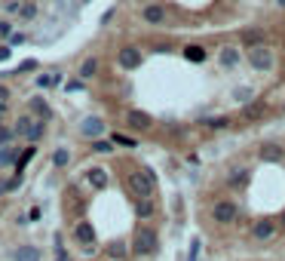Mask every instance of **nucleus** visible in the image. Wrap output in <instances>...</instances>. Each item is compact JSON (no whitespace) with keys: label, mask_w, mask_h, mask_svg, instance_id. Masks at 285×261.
<instances>
[{"label":"nucleus","mask_w":285,"mask_h":261,"mask_svg":"<svg viewBox=\"0 0 285 261\" xmlns=\"http://www.w3.org/2000/svg\"><path fill=\"white\" fill-rule=\"evenodd\" d=\"M126 184H129V191H132L138 200H150V197H153V184H156V178H153L150 169H135V172H129Z\"/></svg>","instance_id":"1"},{"label":"nucleus","mask_w":285,"mask_h":261,"mask_svg":"<svg viewBox=\"0 0 285 261\" xmlns=\"http://www.w3.org/2000/svg\"><path fill=\"white\" fill-rule=\"evenodd\" d=\"M273 49L270 46H264V43H258V46H249V65L255 68V71H270L273 68Z\"/></svg>","instance_id":"2"},{"label":"nucleus","mask_w":285,"mask_h":261,"mask_svg":"<svg viewBox=\"0 0 285 261\" xmlns=\"http://www.w3.org/2000/svg\"><path fill=\"white\" fill-rule=\"evenodd\" d=\"M132 252L135 255H153L156 252V234L147 231V228H141L135 234V240H132Z\"/></svg>","instance_id":"3"},{"label":"nucleus","mask_w":285,"mask_h":261,"mask_svg":"<svg viewBox=\"0 0 285 261\" xmlns=\"http://www.w3.org/2000/svg\"><path fill=\"white\" fill-rule=\"evenodd\" d=\"M252 237L261 240V243L273 240V237H276V221H273V218H258L255 225H252Z\"/></svg>","instance_id":"4"},{"label":"nucleus","mask_w":285,"mask_h":261,"mask_svg":"<svg viewBox=\"0 0 285 261\" xmlns=\"http://www.w3.org/2000/svg\"><path fill=\"white\" fill-rule=\"evenodd\" d=\"M117 62H120V68L135 71L141 65V49L138 46H123V49H120V56H117Z\"/></svg>","instance_id":"5"},{"label":"nucleus","mask_w":285,"mask_h":261,"mask_svg":"<svg viewBox=\"0 0 285 261\" xmlns=\"http://www.w3.org/2000/svg\"><path fill=\"white\" fill-rule=\"evenodd\" d=\"M215 221L218 225H230V221H236V203H230V200H221V203H215Z\"/></svg>","instance_id":"6"},{"label":"nucleus","mask_w":285,"mask_h":261,"mask_svg":"<svg viewBox=\"0 0 285 261\" xmlns=\"http://www.w3.org/2000/svg\"><path fill=\"white\" fill-rule=\"evenodd\" d=\"M126 123H129L132 129L144 132V129H150V126H153V117H150V114H144V111H129V114H126Z\"/></svg>","instance_id":"7"},{"label":"nucleus","mask_w":285,"mask_h":261,"mask_svg":"<svg viewBox=\"0 0 285 261\" xmlns=\"http://www.w3.org/2000/svg\"><path fill=\"white\" fill-rule=\"evenodd\" d=\"M141 19H144L147 25H162V22H166V10H162L159 4H147V7L141 10Z\"/></svg>","instance_id":"8"},{"label":"nucleus","mask_w":285,"mask_h":261,"mask_svg":"<svg viewBox=\"0 0 285 261\" xmlns=\"http://www.w3.org/2000/svg\"><path fill=\"white\" fill-rule=\"evenodd\" d=\"M258 157H261L264 163H279V160L285 157V147H282V144H261Z\"/></svg>","instance_id":"9"},{"label":"nucleus","mask_w":285,"mask_h":261,"mask_svg":"<svg viewBox=\"0 0 285 261\" xmlns=\"http://www.w3.org/2000/svg\"><path fill=\"white\" fill-rule=\"evenodd\" d=\"M74 237L83 243V246H92V243H95V228L89 225V221H80V225L74 228Z\"/></svg>","instance_id":"10"},{"label":"nucleus","mask_w":285,"mask_h":261,"mask_svg":"<svg viewBox=\"0 0 285 261\" xmlns=\"http://www.w3.org/2000/svg\"><path fill=\"white\" fill-rule=\"evenodd\" d=\"M80 132H83L86 138H98V135L104 132V123H101L98 117H86V120H83V126H80Z\"/></svg>","instance_id":"11"},{"label":"nucleus","mask_w":285,"mask_h":261,"mask_svg":"<svg viewBox=\"0 0 285 261\" xmlns=\"http://www.w3.org/2000/svg\"><path fill=\"white\" fill-rule=\"evenodd\" d=\"M184 59H187V62H196V65H199V62H206V59H209V53L202 49L199 43H190V46H184Z\"/></svg>","instance_id":"12"},{"label":"nucleus","mask_w":285,"mask_h":261,"mask_svg":"<svg viewBox=\"0 0 285 261\" xmlns=\"http://www.w3.org/2000/svg\"><path fill=\"white\" fill-rule=\"evenodd\" d=\"M16 261H40V249L37 246H19L16 249Z\"/></svg>","instance_id":"13"},{"label":"nucleus","mask_w":285,"mask_h":261,"mask_svg":"<svg viewBox=\"0 0 285 261\" xmlns=\"http://www.w3.org/2000/svg\"><path fill=\"white\" fill-rule=\"evenodd\" d=\"M89 184H92V188H107V172L104 169H89Z\"/></svg>","instance_id":"14"},{"label":"nucleus","mask_w":285,"mask_h":261,"mask_svg":"<svg viewBox=\"0 0 285 261\" xmlns=\"http://www.w3.org/2000/svg\"><path fill=\"white\" fill-rule=\"evenodd\" d=\"M95 74H98V59H86L83 65H80V77H83V80L95 77Z\"/></svg>","instance_id":"15"},{"label":"nucleus","mask_w":285,"mask_h":261,"mask_svg":"<svg viewBox=\"0 0 285 261\" xmlns=\"http://www.w3.org/2000/svg\"><path fill=\"white\" fill-rule=\"evenodd\" d=\"M236 62H239V53H236L233 46L221 49V65H224V68H236Z\"/></svg>","instance_id":"16"},{"label":"nucleus","mask_w":285,"mask_h":261,"mask_svg":"<svg viewBox=\"0 0 285 261\" xmlns=\"http://www.w3.org/2000/svg\"><path fill=\"white\" fill-rule=\"evenodd\" d=\"M31 108H34V111H37V114L43 117V120H49V105H46L43 98H31Z\"/></svg>","instance_id":"17"},{"label":"nucleus","mask_w":285,"mask_h":261,"mask_svg":"<svg viewBox=\"0 0 285 261\" xmlns=\"http://www.w3.org/2000/svg\"><path fill=\"white\" fill-rule=\"evenodd\" d=\"M242 40H246V46H258L264 40V31H246V34H242Z\"/></svg>","instance_id":"18"},{"label":"nucleus","mask_w":285,"mask_h":261,"mask_svg":"<svg viewBox=\"0 0 285 261\" xmlns=\"http://www.w3.org/2000/svg\"><path fill=\"white\" fill-rule=\"evenodd\" d=\"M31 126H34V120H31V117H19V123H16V135H25V138H28Z\"/></svg>","instance_id":"19"},{"label":"nucleus","mask_w":285,"mask_h":261,"mask_svg":"<svg viewBox=\"0 0 285 261\" xmlns=\"http://www.w3.org/2000/svg\"><path fill=\"white\" fill-rule=\"evenodd\" d=\"M246 178H249L246 169H236V172L230 175V188H242V184H246Z\"/></svg>","instance_id":"20"},{"label":"nucleus","mask_w":285,"mask_h":261,"mask_svg":"<svg viewBox=\"0 0 285 261\" xmlns=\"http://www.w3.org/2000/svg\"><path fill=\"white\" fill-rule=\"evenodd\" d=\"M40 138H43V120H34V126L28 132V141H40Z\"/></svg>","instance_id":"21"},{"label":"nucleus","mask_w":285,"mask_h":261,"mask_svg":"<svg viewBox=\"0 0 285 261\" xmlns=\"http://www.w3.org/2000/svg\"><path fill=\"white\" fill-rule=\"evenodd\" d=\"M113 144H123V147H135L138 141H135V138H129V135H123V132H113Z\"/></svg>","instance_id":"22"},{"label":"nucleus","mask_w":285,"mask_h":261,"mask_svg":"<svg viewBox=\"0 0 285 261\" xmlns=\"http://www.w3.org/2000/svg\"><path fill=\"white\" fill-rule=\"evenodd\" d=\"M68 160H71V154L65 151V147H59V151L52 154V163H55V166H68Z\"/></svg>","instance_id":"23"},{"label":"nucleus","mask_w":285,"mask_h":261,"mask_svg":"<svg viewBox=\"0 0 285 261\" xmlns=\"http://www.w3.org/2000/svg\"><path fill=\"white\" fill-rule=\"evenodd\" d=\"M138 215L141 218H150L153 215V203L150 200H138Z\"/></svg>","instance_id":"24"},{"label":"nucleus","mask_w":285,"mask_h":261,"mask_svg":"<svg viewBox=\"0 0 285 261\" xmlns=\"http://www.w3.org/2000/svg\"><path fill=\"white\" fill-rule=\"evenodd\" d=\"M31 157H34V147H25V154H22V157H19V163H16V169H19V172H22V169H25V166H28V160H31Z\"/></svg>","instance_id":"25"},{"label":"nucleus","mask_w":285,"mask_h":261,"mask_svg":"<svg viewBox=\"0 0 285 261\" xmlns=\"http://www.w3.org/2000/svg\"><path fill=\"white\" fill-rule=\"evenodd\" d=\"M233 95H236V101H249V98H252V89H246V86H239V89H236Z\"/></svg>","instance_id":"26"},{"label":"nucleus","mask_w":285,"mask_h":261,"mask_svg":"<svg viewBox=\"0 0 285 261\" xmlns=\"http://www.w3.org/2000/svg\"><path fill=\"white\" fill-rule=\"evenodd\" d=\"M37 83H40V86H52V83H59V77H49V74H40V77H37Z\"/></svg>","instance_id":"27"},{"label":"nucleus","mask_w":285,"mask_h":261,"mask_svg":"<svg viewBox=\"0 0 285 261\" xmlns=\"http://www.w3.org/2000/svg\"><path fill=\"white\" fill-rule=\"evenodd\" d=\"M261 114H264V105H255V108L249 105L246 108V117H261Z\"/></svg>","instance_id":"28"},{"label":"nucleus","mask_w":285,"mask_h":261,"mask_svg":"<svg viewBox=\"0 0 285 261\" xmlns=\"http://www.w3.org/2000/svg\"><path fill=\"white\" fill-rule=\"evenodd\" d=\"M230 120L227 117H212V120H206V126H215V129H221V126H227Z\"/></svg>","instance_id":"29"},{"label":"nucleus","mask_w":285,"mask_h":261,"mask_svg":"<svg viewBox=\"0 0 285 261\" xmlns=\"http://www.w3.org/2000/svg\"><path fill=\"white\" fill-rule=\"evenodd\" d=\"M10 138H13V132L0 126V147H7V144H10Z\"/></svg>","instance_id":"30"},{"label":"nucleus","mask_w":285,"mask_h":261,"mask_svg":"<svg viewBox=\"0 0 285 261\" xmlns=\"http://www.w3.org/2000/svg\"><path fill=\"white\" fill-rule=\"evenodd\" d=\"M19 184H22V172H16V178H10V181H7V191H16Z\"/></svg>","instance_id":"31"},{"label":"nucleus","mask_w":285,"mask_h":261,"mask_svg":"<svg viewBox=\"0 0 285 261\" xmlns=\"http://www.w3.org/2000/svg\"><path fill=\"white\" fill-rule=\"evenodd\" d=\"M13 160V151H10V147H4V151H0V166H7Z\"/></svg>","instance_id":"32"},{"label":"nucleus","mask_w":285,"mask_h":261,"mask_svg":"<svg viewBox=\"0 0 285 261\" xmlns=\"http://www.w3.org/2000/svg\"><path fill=\"white\" fill-rule=\"evenodd\" d=\"M92 147H95V151H98V154H107V151H110V141H95Z\"/></svg>","instance_id":"33"},{"label":"nucleus","mask_w":285,"mask_h":261,"mask_svg":"<svg viewBox=\"0 0 285 261\" xmlns=\"http://www.w3.org/2000/svg\"><path fill=\"white\" fill-rule=\"evenodd\" d=\"M196 255H199V240H193V246H190V258H187V261H196Z\"/></svg>","instance_id":"34"},{"label":"nucleus","mask_w":285,"mask_h":261,"mask_svg":"<svg viewBox=\"0 0 285 261\" xmlns=\"http://www.w3.org/2000/svg\"><path fill=\"white\" fill-rule=\"evenodd\" d=\"M55 246H59V258H55V261H68V255H65V249H62V240H55Z\"/></svg>","instance_id":"35"},{"label":"nucleus","mask_w":285,"mask_h":261,"mask_svg":"<svg viewBox=\"0 0 285 261\" xmlns=\"http://www.w3.org/2000/svg\"><path fill=\"white\" fill-rule=\"evenodd\" d=\"M7 59H10V49H7V46H0V62H7Z\"/></svg>","instance_id":"36"},{"label":"nucleus","mask_w":285,"mask_h":261,"mask_svg":"<svg viewBox=\"0 0 285 261\" xmlns=\"http://www.w3.org/2000/svg\"><path fill=\"white\" fill-rule=\"evenodd\" d=\"M7 98H10V89H7V86H0V101H7Z\"/></svg>","instance_id":"37"},{"label":"nucleus","mask_w":285,"mask_h":261,"mask_svg":"<svg viewBox=\"0 0 285 261\" xmlns=\"http://www.w3.org/2000/svg\"><path fill=\"white\" fill-rule=\"evenodd\" d=\"M7 114V101H0V117H4Z\"/></svg>","instance_id":"38"},{"label":"nucleus","mask_w":285,"mask_h":261,"mask_svg":"<svg viewBox=\"0 0 285 261\" xmlns=\"http://www.w3.org/2000/svg\"><path fill=\"white\" fill-rule=\"evenodd\" d=\"M4 191H7V184H0V194H4Z\"/></svg>","instance_id":"39"},{"label":"nucleus","mask_w":285,"mask_h":261,"mask_svg":"<svg viewBox=\"0 0 285 261\" xmlns=\"http://www.w3.org/2000/svg\"><path fill=\"white\" fill-rule=\"evenodd\" d=\"M279 7H285V0H279Z\"/></svg>","instance_id":"40"},{"label":"nucleus","mask_w":285,"mask_h":261,"mask_svg":"<svg viewBox=\"0 0 285 261\" xmlns=\"http://www.w3.org/2000/svg\"><path fill=\"white\" fill-rule=\"evenodd\" d=\"M282 228H285V215H282Z\"/></svg>","instance_id":"41"}]
</instances>
